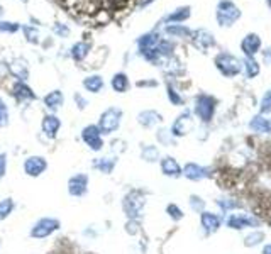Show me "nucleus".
<instances>
[{
    "label": "nucleus",
    "mask_w": 271,
    "mask_h": 254,
    "mask_svg": "<svg viewBox=\"0 0 271 254\" xmlns=\"http://www.w3.org/2000/svg\"><path fill=\"white\" fill-rule=\"evenodd\" d=\"M144 207H146V198L141 192H137V190H133V192H129L122 198V210H124L127 219L139 220Z\"/></svg>",
    "instance_id": "nucleus-1"
},
{
    "label": "nucleus",
    "mask_w": 271,
    "mask_h": 254,
    "mask_svg": "<svg viewBox=\"0 0 271 254\" xmlns=\"http://www.w3.org/2000/svg\"><path fill=\"white\" fill-rule=\"evenodd\" d=\"M41 129L47 139H54L58 136L59 129H61V121H59V117L53 116V114L45 116V119H43L41 122Z\"/></svg>",
    "instance_id": "nucleus-7"
},
{
    "label": "nucleus",
    "mask_w": 271,
    "mask_h": 254,
    "mask_svg": "<svg viewBox=\"0 0 271 254\" xmlns=\"http://www.w3.org/2000/svg\"><path fill=\"white\" fill-rule=\"evenodd\" d=\"M45 105L49 110L56 112V110H59L63 105H65V95L59 92V90H53V92H49L45 97Z\"/></svg>",
    "instance_id": "nucleus-12"
},
{
    "label": "nucleus",
    "mask_w": 271,
    "mask_h": 254,
    "mask_svg": "<svg viewBox=\"0 0 271 254\" xmlns=\"http://www.w3.org/2000/svg\"><path fill=\"white\" fill-rule=\"evenodd\" d=\"M14 210H15L14 198H10V197L2 198V200H0V222L9 219L12 213H14Z\"/></svg>",
    "instance_id": "nucleus-15"
},
{
    "label": "nucleus",
    "mask_w": 271,
    "mask_h": 254,
    "mask_svg": "<svg viewBox=\"0 0 271 254\" xmlns=\"http://www.w3.org/2000/svg\"><path fill=\"white\" fill-rule=\"evenodd\" d=\"M141 158L146 163H158L159 161V151L156 146L147 144L141 149Z\"/></svg>",
    "instance_id": "nucleus-18"
},
{
    "label": "nucleus",
    "mask_w": 271,
    "mask_h": 254,
    "mask_svg": "<svg viewBox=\"0 0 271 254\" xmlns=\"http://www.w3.org/2000/svg\"><path fill=\"white\" fill-rule=\"evenodd\" d=\"M207 171H209V169L203 168L200 165H197V163H188V165H185V168L181 169V174H185V176L192 181H198L209 174Z\"/></svg>",
    "instance_id": "nucleus-10"
},
{
    "label": "nucleus",
    "mask_w": 271,
    "mask_h": 254,
    "mask_svg": "<svg viewBox=\"0 0 271 254\" xmlns=\"http://www.w3.org/2000/svg\"><path fill=\"white\" fill-rule=\"evenodd\" d=\"M5 171H7V156L3 151H0V180L5 176Z\"/></svg>",
    "instance_id": "nucleus-27"
},
{
    "label": "nucleus",
    "mask_w": 271,
    "mask_h": 254,
    "mask_svg": "<svg viewBox=\"0 0 271 254\" xmlns=\"http://www.w3.org/2000/svg\"><path fill=\"white\" fill-rule=\"evenodd\" d=\"M24 31H26L27 39H29V41H33V42L38 41V33H36V31H31L29 27H24Z\"/></svg>",
    "instance_id": "nucleus-30"
},
{
    "label": "nucleus",
    "mask_w": 271,
    "mask_h": 254,
    "mask_svg": "<svg viewBox=\"0 0 271 254\" xmlns=\"http://www.w3.org/2000/svg\"><path fill=\"white\" fill-rule=\"evenodd\" d=\"M261 239H263V234H261V232L251 234V236H248V237H246L244 244H246V246H254V244L261 243Z\"/></svg>",
    "instance_id": "nucleus-26"
},
{
    "label": "nucleus",
    "mask_w": 271,
    "mask_h": 254,
    "mask_svg": "<svg viewBox=\"0 0 271 254\" xmlns=\"http://www.w3.org/2000/svg\"><path fill=\"white\" fill-rule=\"evenodd\" d=\"M22 169L27 176L39 178L47 169V160L45 156H27L22 163Z\"/></svg>",
    "instance_id": "nucleus-6"
},
{
    "label": "nucleus",
    "mask_w": 271,
    "mask_h": 254,
    "mask_svg": "<svg viewBox=\"0 0 271 254\" xmlns=\"http://www.w3.org/2000/svg\"><path fill=\"white\" fill-rule=\"evenodd\" d=\"M166 213H168V215H170L173 220H181V219H183L181 209L178 207V205H175V204H170L168 207H166Z\"/></svg>",
    "instance_id": "nucleus-24"
},
{
    "label": "nucleus",
    "mask_w": 271,
    "mask_h": 254,
    "mask_svg": "<svg viewBox=\"0 0 271 254\" xmlns=\"http://www.w3.org/2000/svg\"><path fill=\"white\" fill-rule=\"evenodd\" d=\"M89 51H90V46L87 44V42H78V44L73 46L71 54H73V58L77 59V61H83V59L89 56Z\"/></svg>",
    "instance_id": "nucleus-21"
},
{
    "label": "nucleus",
    "mask_w": 271,
    "mask_h": 254,
    "mask_svg": "<svg viewBox=\"0 0 271 254\" xmlns=\"http://www.w3.org/2000/svg\"><path fill=\"white\" fill-rule=\"evenodd\" d=\"M190 207H192V210H195V212H203L205 202H203L200 197L192 195V197H190Z\"/></svg>",
    "instance_id": "nucleus-25"
},
{
    "label": "nucleus",
    "mask_w": 271,
    "mask_h": 254,
    "mask_svg": "<svg viewBox=\"0 0 271 254\" xmlns=\"http://www.w3.org/2000/svg\"><path fill=\"white\" fill-rule=\"evenodd\" d=\"M202 227L205 229L207 232H214L219 229V225H221V220H219V217L215 215V213H210V212H202Z\"/></svg>",
    "instance_id": "nucleus-14"
},
{
    "label": "nucleus",
    "mask_w": 271,
    "mask_h": 254,
    "mask_svg": "<svg viewBox=\"0 0 271 254\" xmlns=\"http://www.w3.org/2000/svg\"><path fill=\"white\" fill-rule=\"evenodd\" d=\"M82 141L85 142V146L91 151H95V153H98V151L103 149V137H102V132L100 129H98L97 126H87L83 127L82 130Z\"/></svg>",
    "instance_id": "nucleus-5"
},
{
    "label": "nucleus",
    "mask_w": 271,
    "mask_h": 254,
    "mask_svg": "<svg viewBox=\"0 0 271 254\" xmlns=\"http://www.w3.org/2000/svg\"><path fill=\"white\" fill-rule=\"evenodd\" d=\"M12 93H14V97L21 102H29V100H34L36 98V93L22 82L14 83V86H12Z\"/></svg>",
    "instance_id": "nucleus-11"
},
{
    "label": "nucleus",
    "mask_w": 271,
    "mask_h": 254,
    "mask_svg": "<svg viewBox=\"0 0 271 254\" xmlns=\"http://www.w3.org/2000/svg\"><path fill=\"white\" fill-rule=\"evenodd\" d=\"M112 88H114L117 93H124V92H127V88H129V80H127V77H126L124 73L114 75V78H112Z\"/></svg>",
    "instance_id": "nucleus-17"
},
{
    "label": "nucleus",
    "mask_w": 271,
    "mask_h": 254,
    "mask_svg": "<svg viewBox=\"0 0 271 254\" xmlns=\"http://www.w3.org/2000/svg\"><path fill=\"white\" fill-rule=\"evenodd\" d=\"M115 165H117L115 156H98L91 161V168L97 169L102 174H110L115 169Z\"/></svg>",
    "instance_id": "nucleus-8"
},
{
    "label": "nucleus",
    "mask_w": 271,
    "mask_h": 254,
    "mask_svg": "<svg viewBox=\"0 0 271 254\" xmlns=\"http://www.w3.org/2000/svg\"><path fill=\"white\" fill-rule=\"evenodd\" d=\"M59 227H61V222L54 219V217H41V219L36 220L33 224L29 236L33 237V239L41 241V239H46V237H51L54 232H58Z\"/></svg>",
    "instance_id": "nucleus-3"
},
{
    "label": "nucleus",
    "mask_w": 271,
    "mask_h": 254,
    "mask_svg": "<svg viewBox=\"0 0 271 254\" xmlns=\"http://www.w3.org/2000/svg\"><path fill=\"white\" fill-rule=\"evenodd\" d=\"M2 12H3V10H2V7H0V15H2Z\"/></svg>",
    "instance_id": "nucleus-31"
},
{
    "label": "nucleus",
    "mask_w": 271,
    "mask_h": 254,
    "mask_svg": "<svg viewBox=\"0 0 271 254\" xmlns=\"http://www.w3.org/2000/svg\"><path fill=\"white\" fill-rule=\"evenodd\" d=\"M83 86H85V90L90 93H100L103 90V86H105V83H103L102 77L91 75V77H87L85 80H83Z\"/></svg>",
    "instance_id": "nucleus-13"
},
{
    "label": "nucleus",
    "mask_w": 271,
    "mask_h": 254,
    "mask_svg": "<svg viewBox=\"0 0 271 254\" xmlns=\"http://www.w3.org/2000/svg\"><path fill=\"white\" fill-rule=\"evenodd\" d=\"M75 102H77V105L80 107V109H85V107L89 105V102H87L80 93H75Z\"/></svg>",
    "instance_id": "nucleus-29"
},
{
    "label": "nucleus",
    "mask_w": 271,
    "mask_h": 254,
    "mask_svg": "<svg viewBox=\"0 0 271 254\" xmlns=\"http://www.w3.org/2000/svg\"><path fill=\"white\" fill-rule=\"evenodd\" d=\"M137 121H139V124L144 126V127H153L156 122L161 121V117H159L156 112H153V110H146V112L139 114Z\"/></svg>",
    "instance_id": "nucleus-16"
},
{
    "label": "nucleus",
    "mask_w": 271,
    "mask_h": 254,
    "mask_svg": "<svg viewBox=\"0 0 271 254\" xmlns=\"http://www.w3.org/2000/svg\"><path fill=\"white\" fill-rule=\"evenodd\" d=\"M121 122H122V110L117 109V107H110V109L103 110L100 114L97 127L100 129L102 136H110V134H114L121 127Z\"/></svg>",
    "instance_id": "nucleus-2"
},
{
    "label": "nucleus",
    "mask_w": 271,
    "mask_h": 254,
    "mask_svg": "<svg viewBox=\"0 0 271 254\" xmlns=\"http://www.w3.org/2000/svg\"><path fill=\"white\" fill-rule=\"evenodd\" d=\"M17 29V26L12 22H0V31H10V33H14V31Z\"/></svg>",
    "instance_id": "nucleus-28"
},
{
    "label": "nucleus",
    "mask_w": 271,
    "mask_h": 254,
    "mask_svg": "<svg viewBox=\"0 0 271 254\" xmlns=\"http://www.w3.org/2000/svg\"><path fill=\"white\" fill-rule=\"evenodd\" d=\"M124 229L129 236H137V234L141 232V224H139V220H136V219H127Z\"/></svg>",
    "instance_id": "nucleus-22"
},
{
    "label": "nucleus",
    "mask_w": 271,
    "mask_h": 254,
    "mask_svg": "<svg viewBox=\"0 0 271 254\" xmlns=\"http://www.w3.org/2000/svg\"><path fill=\"white\" fill-rule=\"evenodd\" d=\"M89 185H90V178L87 173H77L73 174V176L68 180V193H70V197L73 198H82L87 195V192H89Z\"/></svg>",
    "instance_id": "nucleus-4"
},
{
    "label": "nucleus",
    "mask_w": 271,
    "mask_h": 254,
    "mask_svg": "<svg viewBox=\"0 0 271 254\" xmlns=\"http://www.w3.org/2000/svg\"><path fill=\"white\" fill-rule=\"evenodd\" d=\"M190 127H192V122H190L186 117H180L173 126V134L175 136H183V134L188 132Z\"/></svg>",
    "instance_id": "nucleus-20"
},
{
    "label": "nucleus",
    "mask_w": 271,
    "mask_h": 254,
    "mask_svg": "<svg viewBox=\"0 0 271 254\" xmlns=\"http://www.w3.org/2000/svg\"><path fill=\"white\" fill-rule=\"evenodd\" d=\"M9 126V109H7L5 102L0 97V129Z\"/></svg>",
    "instance_id": "nucleus-23"
},
{
    "label": "nucleus",
    "mask_w": 271,
    "mask_h": 254,
    "mask_svg": "<svg viewBox=\"0 0 271 254\" xmlns=\"http://www.w3.org/2000/svg\"><path fill=\"white\" fill-rule=\"evenodd\" d=\"M159 166H161V171L165 176H170V178H178L181 176V166L178 165V161L175 160V158H163L161 161H159Z\"/></svg>",
    "instance_id": "nucleus-9"
},
{
    "label": "nucleus",
    "mask_w": 271,
    "mask_h": 254,
    "mask_svg": "<svg viewBox=\"0 0 271 254\" xmlns=\"http://www.w3.org/2000/svg\"><path fill=\"white\" fill-rule=\"evenodd\" d=\"M10 71H12V75H15V77L19 78V82L27 80V77H29L26 65H24L22 61H14V63H12V65H10Z\"/></svg>",
    "instance_id": "nucleus-19"
}]
</instances>
